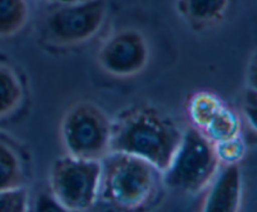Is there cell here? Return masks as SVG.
I'll return each instance as SVG.
<instances>
[{"mask_svg": "<svg viewBox=\"0 0 257 212\" xmlns=\"http://www.w3.org/2000/svg\"><path fill=\"white\" fill-rule=\"evenodd\" d=\"M182 138L176 123L150 107H138L112 122L110 152L127 153L147 161L161 173L168 167Z\"/></svg>", "mask_w": 257, "mask_h": 212, "instance_id": "obj_1", "label": "cell"}, {"mask_svg": "<svg viewBox=\"0 0 257 212\" xmlns=\"http://www.w3.org/2000/svg\"><path fill=\"white\" fill-rule=\"evenodd\" d=\"M99 197L122 210L145 205L157 188L160 171L147 161L127 153L109 152L100 160Z\"/></svg>", "mask_w": 257, "mask_h": 212, "instance_id": "obj_2", "label": "cell"}, {"mask_svg": "<svg viewBox=\"0 0 257 212\" xmlns=\"http://www.w3.org/2000/svg\"><path fill=\"white\" fill-rule=\"evenodd\" d=\"M221 167L215 146L200 130L190 127L182 132V138L162 172L168 188L185 193L206 190Z\"/></svg>", "mask_w": 257, "mask_h": 212, "instance_id": "obj_3", "label": "cell"}, {"mask_svg": "<svg viewBox=\"0 0 257 212\" xmlns=\"http://www.w3.org/2000/svg\"><path fill=\"white\" fill-rule=\"evenodd\" d=\"M112 122L98 105L78 102L63 116L59 135L65 155L100 161L110 152Z\"/></svg>", "mask_w": 257, "mask_h": 212, "instance_id": "obj_4", "label": "cell"}, {"mask_svg": "<svg viewBox=\"0 0 257 212\" xmlns=\"http://www.w3.org/2000/svg\"><path fill=\"white\" fill-rule=\"evenodd\" d=\"M100 176V161L65 155L52 166L50 193L64 211H87L99 198Z\"/></svg>", "mask_w": 257, "mask_h": 212, "instance_id": "obj_5", "label": "cell"}, {"mask_svg": "<svg viewBox=\"0 0 257 212\" xmlns=\"http://www.w3.org/2000/svg\"><path fill=\"white\" fill-rule=\"evenodd\" d=\"M104 0H79L60 3L44 20L48 43L58 47H73L92 39L105 22Z\"/></svg>", "mask_w": 257, "mask_h": 212, "instance_id": "obj_6", "label": "cell"}, {"mask_svg": "<svg viewBox=\"0 0 257 212\" xmlns=\"http://www.w3.org/2000/svg\"><path fill=\"white\" fill-rule=\"evenodd\" d=\"M150 60V47L138 30L122 29L113 33L98 50L97 62L112 77L130 78L140 74Z\"/></svg>", "mask_w": 257, "mask_h": 212, "instance_id": "obj_7", "label": "cell"}, {"mask_svg": "<svg viewBox=\"0 0 257 212\" xmlns=\"http://www.w3.org/2000/svg\"><path fill=\"white\" fill-rule=\"evenodd\" d=\"M206 190L207 193L203 200V211H237L242 198V176L240 165L230 163L225 165L223 168H218L217 173Z\"/></svg>", "mask_w": 257, "mask_h": 212, "instance_id": "obj_8", "label": "cell"}, {"mask_svg": "<svg viewBox=\"0 0 257 212\" xmlns=\"http://www.w3.org/2000/svg\"><path fill=\"white\" fill-rule=\"evenodd\" d=\"M228 0H178V9L195 28H206L221 20Z\"/></svg>", "mask_w": 257, "mask_h": 212, "instance_id": "obj_9", "label": "cell"}, {"mask_svg": "<svg viewBox=\"0 0 257 212\" xmlns=\"http://www.w3.org/2000/svg\"><path fill=\"white\" fill-rule=\"evenodd\" d=\"M24 180L22 158L14 146L0 138V191L22 187Z\"/></svg>", "mask_w": 257, "mask_h": 212, "instance_id": "obj_10", "label": "cell"}, {"mask_svg": "<svg viewBox=\"0 0 257 212\" xmlns=\"http://www.w3.org/2000/svg\"><path fill=\"white\" fill-rule=\"evenodd\" d=\"M23 99V85L17 72L0 62V120L19 107Z\"/></svg>", "mask_w": 257, "mask_h": 212, "instance_id": "obj_11", "label": "cell"}, {"mask_svg": "<svg viewBox=\"0 0 257 212\" xmlns=\"http://www.w3.org/2000/svg\"><path fill=\"white\" fill-rule=\"evenodd\" d=\"M29 17L27 0H0V39L22 32Z\"/></svg>", "mask_w": 257, "mask_h": 212, "instance_id": "obj_12", "label": "cell"}, {"mask_svg": "<svg viewBox=\"0 0 257 212\" xmlns=\"http://www.w3.org/2000/svg\"><path fill=\"white\" fill-rule=\"evenodd\" d=\"M201 132L213 143L230 140L240 136L241 121L235 111L223 104Z\"/></svg>", "mask_w": 257, "mask_h": 212, "instance_id": "obj_13", "label": "cell"}, {"mask_svg": "<svg viewBox=\"0 0 257 212\" xmlns=\"http://www.w3.org/2000/svg\"><path fill=\"white\" fill-rule=\"evenodd\" d=\"M222 105L223 103L220 98L212 93H196L188 102V116L192 121L193 127L202 131Z\"/></svg>", "mask_w": 257, "mask_h": 212, "instance_id": "obj_14", "label": "cell"}, {"mask_svg": "<svg viewBox=\"0 0 257 212\" xmlns=\"http://www.w3.org/2000/svg\"><path fill=\"white\" fill-rule=\"evenodd\" d=\"M213 146H215L216 155H217L220 162L225 163V165L238 163L246 152L245 143L240 136L216 142L213 143Z\"/></svg>", "mask_w": 257, "mask_h": 212, "instance_id": "obj_15", "label": "cell"}, {"mask_svg": "<svg viewBox=\"0 0 257 212\" xmlns=\"http://www.w3.org/2000/svg\"><path fill=\"white\" fill-rule=\"evenodd\" d=\"M29 196L23 187L0 191V212L28 211Z\"/></svg>", "mask_w": 257, "mask_h": 212, "instance_id": "obj_16", "label": "cell"}, {"mask_svg": "<svg viewBox=\"0 0 257 212\" xmlns=\"http://www.w3.org/2000/svg\"><path fill=\"white\" fill-rule=\"evenodd\" d=\"M38 211H64L53 195L40 196L39 203L37 206Z\"/></svg>", "mask_w": 257, "mask_h": 212, "instance_id": "obj_17", "label": "cell"}, {"mask_svg": "<svg viewBox=\"0 0 257 212\" xmlns=\"http://www.w3.org/2000/svg\"><path fill=\"white\" fill-rule=\"evenodd\" d=\"M60 3H73V2H79V0H58Z\"/></svg>", "mask_w": 257, "mask_h": 212, "instance_id": "obj_18", "label": "cell"}]
</instances>
